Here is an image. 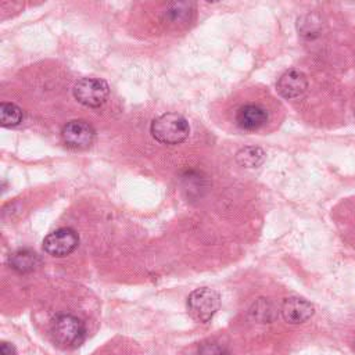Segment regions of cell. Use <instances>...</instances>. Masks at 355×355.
<instances>
[{
    "instance_id": "3957f363",
    "label": "cell",
    "mask_w": 355,
    "mask_h": 355,
    "mask_svg": "<svg viewBox=\"0 0 355 355\" xmlns=\"http://www.w3.org/2000/svg\"><path fill=\"white\" fill-rule=\"evenodd\" d=\"M220 306L219 294L209 288L201 287L191 291L187 297L189 315L198 323L209 322Z\"/></svg>"
},
{
    "instance_id": "2e32d148",
    "label": "cell",
    "mask_w": 355,
    "mask_h": 355,
    "mask_svg": "<svg viewBox=\"0 0 355 355\" xmlns=\"http://www.w3.org/2000/svg\"><path fill=\"white\" fill-rule=\"evenodd\" d=\"M0 355H17L14 345L10 344V343L3 341L1 343V348H0Z\"/></svg>"
},
{
    "instance_id": "4fadbf2b",
    "label": "cell",
    "mask_w": 355,
    "mask_h": 355,
    "mask_svg": "<svg viewBox=\"0 0 355 355\" xmlns=\"http://www.w3.org/2000/svg\"><path fill=\"white\" fill-rule=\"evenodd\" d=\"M190 7V3H169L165 8V19L169 24H182L189 18Z\"/></svg>"
},
{
    "instance_id": "5b68a950",
    "label": "cell",
    "mask_w": 355,
    "mask_h": 355,
    "mask_svg": "<svg viewBox=\"0 0 355 355\" xmlns=\"http://www.w3.org/2000/svg\"><path fill=\"white\" fill-rule=\"evenodd\" d=\"M79 244V237L71 227H60L49 233L43 240V250L57 258H62L75 251Z\"/></svg>"
},
{
    "instance_id": "7a4b0ae2",
    "label": "cell",
    "mask_w": 355,
    "mask_h": 355,
    "mask_svg": "<svg viewBox=\"0 0 355 355\" xmlns=\"http://www.w3.org/2000/svg\"><path fill=\"white\" fill-rule=\"evenodd\" d=\"M50 333H51L53 341L58 347L64 349H73L85 341L86 327L79 318L73 315L62 313L53 319L50 326Z\"/></svg>"
},
{
    "instance_id": "5bb4252c",
    "label": "cell",
    "mask_w": 355,
    "mask_h": 355,
    "mask_svg": "<svg viewBox=\"0 0 355 355\" xmlns=\"http://www.w3.org/2000/svg\"><path fill=\"white\" fill-rule=\"evenodd\" d=\"M251 313L254 315V318H257L262 323L272 322L277 315L273 305L269 301H266L265 298H259V301L252 305Z\"/></svg>"
},
{
    "instance_id": "9c48e42d",
    "label": "cell",
    "mask_w": 355,
    "mask_h": 355,
    "mask_svg": "<svg viewBox=\"0 0 355 355\" xmlns=\"http://www.w3.org/2000/svg\"><path fill=\"white\" fill-rule=\"evenodd\" d=\"M268 111L259 104H244L239 107L234 115V121L239 128L244 130H258L268 122Z\"/></svg>"
},
{
    "instance_id": "52a82bcc",
    "label": "cell",
    "mask_w": 355,
    "mask_h": 355,
    "mask_svg": "<svg viewBox=\"0 0 355 355\" xmlns=\"http://www.w3.org/2000/svg\"><path fill=\"white\" fill-rule=\"evenodd\" d=\"M277 93L287 98V100H294L300 98L305 94L308 89V79L306 75L295 68L287 69L277 80L276 83Z\"/></svg>"
},
{
    "instance_id": "277c9868",
    "label": "cell",
    "mask_w": 355,
    "mask_h": 355,
    "mask_svg": "<svg viewBox=\"0 0 355 355\" xmlns=\"http://www.w3.org/2000/svg\"><path fill=\"white\" fill-rule=\"evenodd\" d=\"M73 97L85 107H101L110 94V87L105 80L98 78H82L72 87Z\"/></svg>"
},
{
    "instance_id": "6da1fadb",
    "label": "cell",
    "mask_w": 355,
    "mask_h": 355,
    "mask_svg": "<svg viewBox=\"0 0 355 355\" xmlns=\"http://www.w3.org/2000/svg\"><path fill=\"white\" fill-rule=\"evenodd\" d=\"M151 136L161 144H180L190 135L187 119L178 112H165L154 118L150 125Z\"/></svg>"
},
{
    "instance_id": "7c38bea8",
    "label": "cell",
    "mask_w": 355,
    "mask_h": 355,
    "mask_svg": "<svg viewBox=\"0 0 355 355\" xmlns=\"http://www.w3.org/2000/svg\"><path fill=\"white\" fill-rule=\"evenodd\" d=\"M22 110L14 103H1L0 104V123L3 128H14L22 121Z\"/></svg>"
},
{
    "instance_id": "8992f818",
    "label": "cell",
    "mask_w": 355,
    "mask_h": 355,
    "mask_svg": "<svg viewBox=\"0 0 355 355\" xmlns=\"http://www.w3.org/2000/svg\"><path fill=\"white\" fill-rule=\"evenodd\" d=\"M61 140L67 147L73 150L87 148L94 140V129L83 119H72L62 126Z\"/></svg>"
},
{
    "instance_id": "8fae6325",
    "label": "cell",
    "mask_w": 355,
    "mask_h": 355,
    "mask_svg": "<svg viewBox=\"0 0 355 355\" xmlns=\"http://www.w3.org/2000/svg\"><path fill=\"white\" fill-rule=\"evenodd\" d=\"M265 151L258 146H245L236 153V162L244 168H258L265 161Z\"/></svg>"
},
{
    "instance_id": "30bf717a",
    "label": "cell",
    "mask_w": 355,
    "mask_h": 355,
    "mask_svg": "<svg viewBox=\"0 0 355 355\" xmlns=\"http://www.w3.org/2000/svg\"><path fill=\"white\" fill-rule=\"evenodd\" d=\"M42 261L39 255L28 248H21L10 254L8 257V265L12 270L18 273H29L36 270L40 266Z\"/></svg>"
},
{
    "instance_id": "ba28073f",
    "label": "cell",
    "mask_w": 355,
    "mask_h": 355,
    "mask_svg": "<svg viewBox=\"0 0 355 355\" xmlns=\"http://www.w3.org/2000/svg\"><path fill=\"white\" fill-rule=\"evenodd\" d=\"M280 312L283 319L290 324H300L306 322L315 312L313 305L301 297H287L283 300Z\"/></svg>"
},
{
    "instance_id": "9a60e30c",
    "label": "cell",
    "mask_w": 355,
    "mask_h": 355,
    "mask_svg": "<svg viewBox=\"0 0 355 355\" xmlns=\"http://www.w3.org/2000/svg\"><path fill=\"white\" fill-rule=\"evenodd\" d=\"M197 355H226V352L218 344H205L198 349Z\"/></svg>"
}]
</instances>
